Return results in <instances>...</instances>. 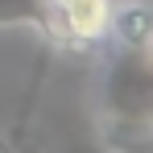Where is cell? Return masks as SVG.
Wrapping results in <instances>:
<instances>
[{"label": "cell", "mask_w": 153, "mask_h": 153, "mask_svg": "<svg viewBox=\"0 0 153 153\" xmlns=\"http://www.w3.org/2000/svg\"><path fill=\"white\" fill-rule=\"evenodd\" d=\"M100 132L108 153H153V62L145 50H116L100 79Z\"/></svg>", "instance_id": "cell-1"}, {"label": "cell", "mask_w": 153, "mask_h": 153, "mask_svg": "<svg viewBox=\"0 0 153 153\" xmlns=\"http://www.w3.org/2000/svg\"><path fill=\"white\" fill-rule=\"evenodd\" d=\"M108 37L124 50H149L153 42V8L141 4V0H128L120 8H112V29Z\"/></svg>", "instance_id": "cell-4"}, {"label": "cell", "mask_w": 153, "mask_h": 153, "mask_svg": "<svg viewBox=\"0 0 153 153\" xmlns=\"http://www.w3.org/2000/svg\"><path fill=\"white\" fill-rule=\"evenodd\" d=\"M112 0H46V42L54 50H95L112 29Z\"/></svg>", "instance_id": "cell-2"}, {"label": "cell", "mask_w": 153, "mask_h": 153, "mask_svg": "<svg viewBox=\"0 0 153 153\" xmlns=\"http://www.w3.org/2000/svg\"><path fill=\"white\" fill-rule=\"evenodd\" d=\"M145 54H149V62H153V42H149V50H145Z\"/></svg>", "instance_id": "cell-6"}, {"label": "cell", "mask_w": 153, "mask_h": 153, "mask_svg": "<svg viewBox=\"0 0 153 153\" xmlns=\"http://www.w3.org/2000/svg\"><path fill=\"white\" fill-rule=\"evenodd\" d=\"M37 29L42 42H46V29H50V17H46V0H0V29Z\"/></svg>", "instance_id": "cell-5"}, {"label": "cell", "mask_w": 153, "mask_h": 153, "mask_svg": "<svg viewBox=\"0 0 153 153\" xmlns=\"http://www.w3.org/2000/svg\"><path fill=\"white\" fill-rule=\"evenodd\" d=\"M54 46L42 42L37 46V58H33V71L25 79V95L17 103V120L8 128V153H42V145L33 141V116H37V95H42V83H46V71H50Z\"/></svg>", "instance_id": "cell-3"}]
</instances>
